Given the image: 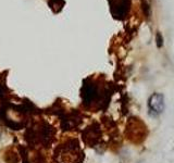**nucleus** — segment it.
I'll return each instance as SVG.
<instances>
[{
    "label": "nucleus",
    "instance_id": "1",
    "mask_svg": "<svg viewBox=\"0 0 174 163\" xmlns=\"http://www.w3.org/2000/svg\"><path fill=\"white\" fill-rule=\"evenodd\" d=\"M148 108L151 112H153L154 115H158V114L162 113L165 108V104H164V96L162 94H156L151 95L150 98L148 99Z\"/></svg>",
    "mask_w": 174,
    "mask_h": 163
}]
</instances>
